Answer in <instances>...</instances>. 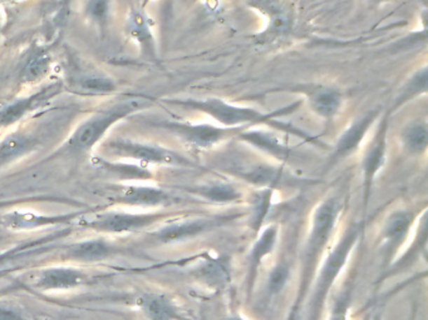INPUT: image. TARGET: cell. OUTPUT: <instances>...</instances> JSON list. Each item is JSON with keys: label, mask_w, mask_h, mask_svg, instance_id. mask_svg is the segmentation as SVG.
<instances>
[{"label": "cell", "mask_w": 428, "mask_h": 320, "mask_svg": "<svg viewBox=\"0 0 428 320\" xmlns=\"http://www.w3.org/2000/svg\"><path fill=\"white\" fill-rule=\"evenodd\" d=\"M111 0H88L85 6V14L92 22L103 27L109 19Z\"/></svg>", "instance_id": "cell-33"}, {"label": "cell", "mask_w": 428, "mask_h": 320, "mask_svg": "<svg viewBox=\"0 0 428 320\" xmlns=\"http://www.w3.org/2000/svg\"><path fill=\"white\" fill-rule=\"evenodd\" d=\"M169 103L184 108L187 110L200 112L206 114L212 119H215L219 124L229 128L235 126H253V125H268L277 131L289 133L291 136L299 137L305 142L314 143L317 138L312 137L305 131L296 128L291 124H287L279 118L294 113L302 106V101H294L287 107L279 108L269 113H263L254 108L239 107L230 104L228 101L219 99V98H207V99H174Z\"/></svg>", "instance_id": "cell-1"}, {"label": "cell", "mask_w": 428, "mask_h": 320, "mask_svg": "<svg viewBox=\"0 0 428 320\" xmlns=\"http://www.w3.org/2000/svg\"><path fill=\"white\" fill-rule=\"evenodd\" d=\"M161 215L157 214L107 213L87 220L85 226L98 231L107 233H127L149 226Z\"/></svg>", "instance_id": "cell-12"}, {"label": "cell", "mask_w": 428, "mask_h": 320, "mask_svg": "<svg viewBox=\"0 0 428 320\" xmlns=\"http://www.w3.org/2000/svg\"><path fill=\"white\" fill-rule=\"evenodd\" d=\"M350 291H345L334 300L329 320H347L350 308Z\"/></svg>", "instance_id": "cell-35"}, {"label": "cell", "mask_w": 428, "mask_h": 320, "mask_svg": "<svg viewBox=\"0 0 428 320\" xmlns=\"http://www.w3.org/2000/svg\"><path fill=\"white\" fill-rule=\"evenodd\" d=\"M116 199L131 205L156 207L169 202L170 196L166 191L153 187H139V185H126L118 187L115 190Z\"/></svg>", "instance_id": "cell-15"}, {"label": "cell", "mask_w": 428, "mask_h": 320, "mask_svg": "<svg viewBox=\"0 0 428 320\" xmlns=\"http://www.w3.org/2000/svg\"><path fill=\"white\" fill-rule=\"evenodd\" d=\"M373 320H380V315H377V317H375V318H374Z\"/></svg>", "instance_id": "cell-39"}, {"label": "cell", "mask_w": 428, "mask_h": 320, "mask_svg": "<svg viewBox=\"0 0 428 320\" xmlns=\"http://www.w3.org/2000/svg\"><path fill=\"white\" fill-rule=\"evenodd\" d=\"M72 82L79 90L92 94H109L116 90L113 79L95 71L77 73L72 77Z\"/></svg>", "instance_id": "cell-25"}, {"label": "cell", "mask_w": 428, "mask_h": 320, "mask_svg": "<svg viewBox=\"0 0 428 320\" xmlns=\"http://www.w3.org/2000/svg\"><path fill=\"white\" fill-rule=\"evenodd\" d=\"M380 109L369 110L362 117L353 120V123L342 133L338 139L336 148L333 150L331 159L328 161L329 166H334L339 160L343 159L348 155L353 154L357 149L361 147L368 131L372 128L374 122L380 117Z\"/></svg>", "instance_id": "cell-10"}, {"label": "cell", "mask_w": 428, "mask_h": 320, "mask_svg": "<svg viewBox=\"0 0 428 320\" xmlns=\"http://www.w3.org/2000/svg\"><path fill=\"white\" fill-rule=\"evenodd\" d=\"M106 150L120 158L134 159L146 164H163V166H199L193 160L176 153L174 150L145 144V143L133 142V140H113L106 144Z\"/></svg>", "instance_id": "cell-6"}, {"label": "cell", "mask_w": 428, "mask_h": 320, "mask_svg": "<svg viewBox=\"0 0 428 320\" xmlns=\"http://www.w3.org/2000/svg\"><path fill=\"white\" fill-rule=\"evenodd\" d=\"M427 83H428V73L427 66H423L422 69L417 71L412 77L410 78V80L406 83L401 93L398 95L397 99L394 101V106H393L391 112H396L398 108L404 106L407 101H410L412 99H415L417 96H420L421 94H424L427 92Z\"/></svg>", "instance_id": "cell-28"}, {"label": "cell", "mask_w": 428, "mask_h": 320, "mask_svg": "<svg viewBox=\"0 0 428 320\" xmlns=\"http://www.w3.org/2000/svg\"><path fill=\"white\" fill-rule=\"evenodd\" d=\"M139 305L147 320H184L175 303L161 294H145Z\"/></svg>", "instance_id": "cell-19"}, {"label": "cell", "mask_w": 428, "mask_h": 320, "mask_svg": "<svg viewBox=\"0 0 428 320\" xmlns=\"http://www.w3.org/2000/svg\"><path fill=\"white\" fill-rule=\"evenodd\" d=\"M146 106L145 101H131L117 104L115 107L99 112L85 120L74 131L68 140V148L74 152H85L102 139L112 125L128 114L133 113Z\"/></svg>", "instance_id": "cell-4"}, {"label": "cell", "mask_w": 428, "mask_h": 320, "mask_svg": "<svg viewBox=\"0 0 428 320\" xmlns=\"http://www.w3.org/2000/svg\"><path fill=\"white\" fill-rule=\"evenodd\" d=\"M0 320H25L22 315L19 314L17 310L6 307V305H0Z\"/></svg>", "instance_id": "cell-36"}, {"label": "cell", "mask_w": 428, "mask_h": 320, "mask_svg": "<svg viewBox=\"0 0 428 320\" xmlns=\"http://www.w3.org/2000/svg\"><path fill=\"white\" fill-rule=\"evenodd\" d=\"M156 125L174 134L182 143H185L187 147L201 149V150L214 148L220 143L237 137L242 131L250 128V126L229 128V126H216L212 124H190V123L172 122V120H163L156 123Z\"/></svg>", "instance_id": "cell-5"}, {"label": "cell", "mask_w": 428, "mask_h": 320, "mask_svg": "<svg viewBox=\"0 0 428 320\" xmlns=\"http://www.w3.org/2000/svg\"><path fill=\"white\" fill-rule=\"evenodd\" d=\"M272 189H264L260 191L255 204H254L253 215H251V226L255 231H259L260 226L265 219L266 214L272 204Z\"/></svg>", "instance_id": "cell-32"}, {"label": "cell", "mask_w": 428, "mask_h": 320, "mask_svg": "<svg viewBox=\"0 0 428 320\" xmlns=\"http://www.w3.org/2000/svg\"><path fill=\"white\" fill-rule=\"evenodd\" d=\"M191 191L205 198L210 202L219 203V204L237 202L242 198L240 191L236 189L235 187H233L231 184L221 183V182L199 185V187L193 188Z\"/></svg>", "instance_id": "cell-26"}, {"label": "cell", "mask_w": 428, "mask_h": 320, "mask_svg": "<svg viewBox=\"0 0 428 320\" xmlns=\"http://www.w3.org/2000/svg\"><path fill=\"white\" fill-rule=\"evenodd\" d=\"M52 66V57L47 49L42 47L34 48L25 60L22 69V82L31 84L39 82L48 74Z\"/></svg>", "instance_id": "cell-22"}, {"label": "cell", "mask_w": 428, "mask_h": 320, "mask_svg": "<svg viewBox=\"0 0 428 320\" xmlns=\"http://www.w3.org/2000/svg\"><path fill=\"white\" fill-rule=\"evenodd\" d=\"M72 217H47L39 214L29 213V212H13L3 217L1 223L14 231H31L41 226L60 224L66 220L71 219Z\"/></svg>", "instance_id": "cell-20"}, {"label": "cell", "mask_w": 428, "mask_h": 320, "mask_svg": "<svg viewBox=\"0 0 428 320\" xmlns=\"http://www.w3.org/2000/svg\"><path fill=\"white\" fill-rule=\"evenodd\" d=\"M95 166L98 170L107 173L118 179H132V180H145L152 177L151 173L145 168L132 164H122V163H109L107 160L95 159Z\"/></svg>", "instance_id": "cell-27"}, {"label": "cell", "mask_w": 428, "mask_h": 320, "mask_svg": "<svg viewBox=\"0 0 428 320\" xmlns=\"http://www.w3.org/2000/svg\"><path fill=\"white\" fill-rule=\"evenodd\" d=\"M290 277V269L287 264H279L274 268L269 275L268 289L272 294H277L283 291Z\"/></svg>", "instance_id": "cell-34"}, {"label": "cell", "mask_w": 428, "mask_h": 320, "mask_svg": "<svg viewBox=\"0 0 428 320\" xmlns=\"http://www.w3.org/2000/svg\"><path fill=\"white\" fill-rule=\"evenodd\" d=\"M127 33L134 39V42L139 43L141 49L149 57L151 58L156 57L155 41H153L150 25L144 13H131L130 18L127 20Z\"/></svg>", "instance_id": "cell-23"}, {"label": "cell", "mask_w": 428, "mask_h": 320, "mask_svg": "<svg viewBox=\"0 0 428 320\" xmlns=\"http://www.w3.org/2000/svg\"><path fill=\"white\" fill-rule=\"evenodd\" d=\"M229 172L247 183L254 184L256 187H264L266 189H274L287 182V174L282 166L265 163L230 166Z\"/></svg>", "instance_id": "cell-13"}, {"label": "cell", "mask_w": 428, "mask_h": 320, "mask_svg": "<svg viewBox=\"0 0 428 320\" xmlns=\"http://www.w3.org/2000/svg\"><path fill=\"white\" fill-rule=\"evenodd\" d=\"M363 228H364V221L358 226H352L350 231L344 234L339 244H337L336 248L331 252V254L328 255L323 267L320 268L319 275L315 282L313 294H312V299L309 304L308 320L320 319L322 309L324 307L326 296L332 289L336 279L345 266L348 255L353 249L358 238L362 234Z\"/></svg>", "instance_id": "cell-3"}, {"label": "cell", "mask_w": 428, "mask_h": 320, "mask_svg": "<svg viewBox=\"0 0 428 320\" xmlns=\"http://www.w3.org/2000/svg\"><path fill=\"white\" fill-rule=\"evenodd\" d=\"M38 140L25 133H14L0 142V168L34 149Z\"/></svg>", "instance_id": "cell-21"}, {"label": "cell", "mask_w": 428, "mask_h": 320, "mask_svg": "<svg viewBox=\"0 0 428 320\" xmlns=\"http://www.w3.org/2000/svg\"><path fill=\"white\" fill-rule=\"evenodd\" d=\"M410 320H413V319H410Z\"/></svg>", "instance_id": "cell-40"}, {"label": "cell", "mask_w": 428, "mask_h": 320, "mask_svg": "<svg viewBox=\"0 0 428 320\" xmlns=\"http://www.w3.org/2000/svg\"><path fill=\"white\" fill-rule=\"evenodd\" d=\"M233 218L234 217L225 215V217H219V218L186 220V221L165 226L163 229L157 231L155 237L163 243H172V242L184 240V239L199 235L201 233L212 229V228L220 226V224H223V223H226V220L233 219Z\"/></svg>", "instance_id": "cell-14"}, {"label": "cell", "mask_w": 428, "mask_h": 320, "mask_svg": "<svg viewBox=\"0 0 428 320\" xmlns=\"http://www.w3.org/2000/svg\"><path fill=\"white\" fill-rule=\"evenodd\" d=\"M85 282V275L71 268L47 269L36 278V285L46 291H64L76 288Z\"/></svg>", "instance_id": "cell-17"}, {"label": "cell", "mask_w": 428, "mask_h": 320, "mask_svg": "<svg viewBox=\"0 0 428 320\" xmlns=\"http://www.w3.org/2000/svg\"><path fill=\"white\" fill-rule=\"evenodd\" d=\"M62 88L63 87L60 82L50 84L44 87L43 89L38 90L34 94L13 101L6 107L0 109V128H6L9 125L15 124L20 119L25 118L27 114L52 101L55 96L61 93Z\"/></svg>", "instance_id": "cell-11"}, {"label": "cell", "mask_w": 428, "mask_h": 320, "mask_svg": "<svg viewBox=\"0 0 428 320\" xmlns=\"http://www.w3.org/2000/svg\"><path fill=\"white\" fill-rule=\"evenodd\" d=\"M413 221L415 215L407 210H397L388 217L382 231L387 253L397 249L403 243Z\"/></svg>", "instance_id": "cell-18"}, {"label": "cell", "mask_w": 428, "mask_h": 320, "mask_svg": "<svg viewBox=\"0 0 428 320\" xmlns=\"http://www.w3.org/2000/svg\"><path fill=\"white\" fill-rule=\"evenodd\" d=\"M237 138L279 160L289 159L293 153L291 148L287 147V144H284L283 140L272 131L247 129L242 131Z\"/></svg>", "instance_id": "cell-16"}, {"label": "cell", "mask_w": 428, "mask_h": 320, "mask_svg": "<svg viewBox=\"0 0 428 320\" xmlns=\"http://www.w3.org/2000/svg\"><path fill=\"white\" fill-rule=\"evenodd\" d=\"M277 238V228L275 226H270L266 228L265 231H263V234L260 235L258 242L255 243L251 250L250 255V261H251V278L250 280L253 282L256 269L259 267L260 263L263 261V258H265L266 255L270 254L272 250L275 247Z\"/></svg>", "instance_id": "cell-29"}, {"label": "cell", "mask_w": 428, "mask_h": 320, "mask_svg": "<svg viewBox=\"0 0 428 320\" xmlns=\"http://www.w3.org/2000/svg\"><path fill=\"white\" fill-rule=\"evenodd\" d=\"M260 10L265 13L269 24L265 31L256 36L255 42L272 44L280 42L289 36L293 28V9L285 0H259Z\"/></svg>", "instance_id": "cell-8"}, {"label": "cell", "mask_w": 428, "mask_h": 320, "mask_svg": "<svg viewBox=\"0 0 428 320\" xmlns=\"http://www.w3.org/2000/svg\"><path fill=\"white\" fill-rule=\"evenodd\" d=\"M391 115H392L391 109H387L386 112L382 114V118H380V124H378V128L375 131L373 139L369 144L366 154L363 157V205H364V212L367 210L368 203L371 199L375 175L386 163L387 147H388L387 139H388Z\"/></svg>", "instance_id": "cell-7"}, {"label": "cell", "mask_w": 428, "mask_h": 320, "mask_svg": "<svg viewBox=\"0 0 428 320\" xmlns=\"http://www.w3.org/2000/svg\"><path fill=\"white\" fill-rule=\"evenodd\" d=\"M291 90L304 95L312 112L320 118L331 120L337 115L342 108L343 103L342 93L333 87L322 85V84H308V85H298Z\"/></svg>", "instance_id": "cell-9"}, {"label": "cell", "mask_w": 428, "mask_h": 320, "mask_svg": "<svg viewBox=\"0 0 428 320\" xmlns=\"http://www.w3.org/2000/svg\"><path fill=\"white\" fill-rule=\"evenodd\" d=\"M401 139L403 143L404 149L410 154H423L428 145L427 122L423 119H417L410 122L402 131Z\"/></svg>", "instance_id": "cell-24"}, {"label": "cell", "mask_w": 428, "mask_h": 320, "mask_svg": "<svg viewBox=\"0 0 428 320\" xmlns=\"http://www.w3.org/2000/svg\"><path fill=\"white\" fill-rule=\"evenodd\" d=\"M339 212H340L339 199L336 196H331L323 201L314 213L313 226L303 256L302 279H301L296 304L291 310L290 320L294 319L296 313L302 307L307 291H309L310 284L313 282L317 264L319 261L322 253L324 252L329 238L332 235Z\"/></svg>", "instance_id": "cell-2"}, {"label": "cell", "mask_w": 428, "mask_h": 320, "mask_svg": "<svg viewBox=\"0 0 428 320\" xmlns=\"http://www.w3.org/2000/svg\"><path fill=\"white\" fill-rule=\"evenodd\" d=\"M198 273H199L200 278L205 280L206 283H209L210 285H215V286L223 285L229 278L228 269L223 266V261H217V259L206 261L199 268Z\"/></svg>", "instance_id": "cell-31"}, {"label": "cell", "mask_w": 428, "mask_h": 320, "mask_svg": "<svg viewBox=\"0 0 428 320\" xmlns=\"http://www.w3.org/2000/svg\"><path fill=\"white\" fill-rule=\"evenodd\" d=\"M226 320H247V319H242V318H240V317H231V318H229V319H226Z\"/></svg>", "instance_id": "cell-37"}, {"label": "cell", "mask_w": 428, "mask_h": 320, "mask_svg": "<svg viewBox=\"0 0 428 320\" xmlns=\"http://www.w3.org/2000/svg\"><path fill=\"white\" fill-rule=\"evenodd\" d=\"M374 3H385L387 0H373Z\"/></svg>", "instance_id": "cell-38"}, {"label": "cell", "mask_w": 428, "mask_h": 320, "mask_svg": "<svg viewBox=\"0 0 428 320\" xmlns=\"http://www.w3.org/2000/svg\"><path fill=\"white\" fill-rule=\"evenodd\" d=\"M109 253L107 244L102 240H88L76 244L69 250V254L74 259L83 261H97L106 258Z\"/></svg>", "instance_id": "cell-30"}]
</instances>
